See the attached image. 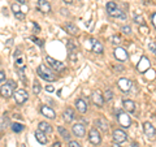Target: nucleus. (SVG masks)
<instances>
[{
  "label": "nucleus",
  "mask_w": 156,
  "mask_h": 147,
  "mask_svg": "<svg viewBox=\"0 0 156 147\" xmlns=\"http://www.w3.org/2000/svg\"><path fill=\"white\" fill-rule=\"evenodd\" d=\"M90 42H91V48H92V51H94L95 53H103L104 47H103V45H101L99 41H96V39L91 38Z\"/></svg>",
  "instance_id": "16"
},
{
  "label": "nucleus",
  "mask_w": 156,
  "mask_h": 147,
  "mask_svg": "<svg viewBox=\"0 0 156 147\" xmlns=\"http://www.w3.org/2000/svg\"><path fill=\"white\" fill-rule=\"evenodd\" d=\"M95 125H96L99 129L103 130V131L108 130V124H107V121L103 120V119H96V120H95Z\"/></svg>",
  "instance_id": "23"
},
{
  "label": "nucleus",
  "mask_w": 156,
  "mask_h": 147,
  "mask_svg": "<svg viewBox=\"0 0 156 147\" xmlns=\"http://www.w3.org/2000/svg\"><path fill=\"white\" fill-rule=\"evenodd\" d=\"M112 43H113L115 46H120V43H121V38L119 35H113L112 37Z\"/></svg>",
  "instance_id": "33"
},
{
  "label": "nucleus",
  "mask_w": 156,
  "mask_h": 147,
  "mask_svg": "<svg viewBox=\"0 0 156 147\" xmlns=\"http://www.w3.org/2000/svg\"><path fill=\"white\" fill-rule=\"evenodd\" d=\"M14 90H16V83L13 81H8L4 85H2V96L8 99V98L14 95Z\"/></svg>",
  "instance_id": "3"
},
{
  "label": "nucleus",
  "mask_w": 156,
  "mask_h": 147,
  "mask_svg": "<svg viewBox=\"0 0 156 147\" xmlns=\"http://www.w3.org/2000/svg\"><path fill=\"white\" fill-rule=\"evenodd\" d=\"M35 139L39 142L41 145H46L47 142H48V138H47V133H44V131H42V130H37L35 131Z\"/></svg>",
  "instance_id": "19"
},
{
  "label": "nucleus",
  "mask_w": 156,
  "mask_h": 147,
  "mask_svg": "<svg viewBox=\"0 0 156 147\" xmlns=\"http://www.w3.org/2000/svg\"><path fill=\"white\" fill-rule=\"evenodd\" d=\"M46 90H47L48 92H52V91H55V87H53L52 85H48V86L46 87Z\"/></svg>",
  "instance_id": "42"
},
{
  "label": "nucleus",
  "mask_w": 156,
  "mask_h": 147,
  "mask_svg": "<svg viewBox=\"0 0 156 147\" xmlns=\"http://www.w3.org/2000/svg\"><path fill=\"white\" fill-rule=\"evenodd\" d=\"M117 85H119V89L121 91L128 92V91H130L131 86H133V83H131V81L128 80V78H120L119 82H117Z\"/></svg>",
  "instance_id": "10"
},
{
  "label": "nucleus",
  "mask_w": 156,
  "mask_h": 147,
  "mask_svg": "<svg viewBox=\"0 0 156 147\" xmlns=\"http://www.w3.org/2000/svg\"><path fill=\"white\" fill-rule=\"evenodd\" d=\"M76 108L78 109V112H81V113H86V111H87V104L85 103L83 99H77V100H76Z\"/></svg>",
  "instance_id": "21"
},
{
  "label": "nucleus",
  "mask_w": 156,
  "mask_h": 147,
  "mask_svg": "<svg viewBox=\"0 0 156 147\" xmlns=\"http://www.w3.org/2000/svg\"><path fill=\"white\" fill-rule=\"evenodd\" d=\"M112 137H113V141L119 142V143H122V142H125L126 139H128V134H126L124 130H121V129L113 130V134H112Z\"/></svg>",
  "instance_id": "11"
},
{
  "label": "nucleus",
  "mask_w": 156,
  "mask_h": 147,
  "mask_svg": "<svg viewBox=\"0 0 156 147\" xmlns=\"http://www.w3.org/2000/svg\"><path fill=\"white\" fill-rule=\"evenodd\" d=\"M117 121L120 122V125L122 126V128H130V125H131V119H130V116L128 115V112H125V111H117Z\"/></svg>",
  "instance_id": "4"
},
{
  "label": "nucleus",
  "mask_w": 156,
  "mask_h": 147,
  "mask_svg": "<svg viewBox=\"0 0 156 147\" xmlns=\"http://www.w3.org/2000/svg\"><path fill=\"white\" fill-rule=\"evenodd\" d=\"M37 73H38L39 77L43 78V80L47 81V82H55L57 80V77H56L55 73H53L50 68H47V65H44V64H41L38 66Z\"/></svg>",
  "instance_id": "1"
},
{
  "label": "nucleus",
  "mask_w": 156,
  "mask_h": 147,
  "mask_svg": "<svg viewBox=\"0 0 156 147\" xmlns=\"http://www.w3.org/2000/svg\"><path fill=\"white\" fill-rule=\"evenodd\" d=\"M16 65H17V68H25V64H23V59L22 57H17Z\"/></svg>",
  "instance_id": "36"
},
{
  "label": "nucleus",
  "mask_w": 156,
  "mask_h": 147,
  "mask_svg": "<svg viewBox=\"0 0 156 147\" xmlns=\"http://www.w3.org/2000/svg\"><path fill=\"white\" fill-rule=\"evenodd\" d=\"M113 55H115V57H116V60L120 61V63L126 61V60H128V57H129L128 52H126L124 48H121V47H116V48H115Z\"/></svg>",
  "instance_id": "8"
},
{
  "label": "nucleus",
  "mask_w": 156,
  "mask_h": 147,
  "mask_svg": "<svg viewBox=\"0 0 156 147\" xmlns=\"http://www.w3.org/2000/svg\"><path fill=\"white\" fill-rule=\"evenodd\" d=\"M33 39L35 41V43H38L41 47H43V41H41V39H35V38H33Z\"/></svg>",
  "instance_id": "43"
},
{
  "label": "nucleus",
  "mask_w": 156,
  "mask_h": 147,
  "mask_svg": "<svg viewBox=\"0 0 156 147\" xmlns=\"http://www.w3.org/2000/svg\"><path fill=\"white\" fill-rule=\"evenodd\" d=\"M72 130H73V133H74V135H77V137H80V138H82V137H85V134H86V129H85V126L82 125V124H76V125H73V128H72Z\"/></svg>",
  "instance_id": "15"
},
{
  "label": "nucleus",
  "mask_w": 156,
  "mask_h": 147,
  "mask_svg": "<svg viewBox=\"0 0 156 147\" xmlns=\"http://www.w3.org/2000/svg\"><path fill=\"white\" fill-rule=\"evenodd\" d=\"M152 23H154L155 27H156V13H155L154 16H152Z\"/></svg>",
  "instance_id": "46"
},
{
  "label": "nucleus",
  "mask_w": 156,
  "mask_h": 147,
  "mask_svg": "<svg viewBox=\"0 0 156 147\" xmlns=\"http://www.w3.org/2000/svg\"><path fill=\"white\" fill-rule=\"evenodd\" d=\"M69 147H82V146L76 141H69Z\"/></svg>",
  "instance_id": "40"
},
{
  "label": "nucleus",
  "mask_w": 156,
  "mask_h": 147,
  "mask_svg": "<svg viewBox=\"0 0 156 147\" xmlns=\"http://www.w3.org/2000/svg\"><path fill=\"white\" fill-rule=\"evenodd\" d=\"M131 147H139V145L136 143V142H133V145H131Z\"/></svg>",
  "instance_id": "51"
},
{
  "label": "nucleus",
  "mask_w": 156,
  "mask_h": 147,
  "mask_svg": "<svg viewBox=\"0 0 156 147\" xmlns=\"http://www.w3.org/2000/svg\"><path fill=\"white\" fill-rule=\"evenodd\" d=\"M27 11H29V9H27V7H23V8L21 9V12H22V13H26Z\"/></svg>",
  "instance_id": "49"
},
{
  "label": "nucleus",
  "mask_w": 156,
  "mask_h": 147,
  "mask_svg": "<svg viewBox=\"0 0 156 147\" xmlns=\"http://www.w3.org/2000/svg\"><path fill=\"white\" fill-rule=\"evenodd\" d=\"M65 29H66L68 33L72 34V35H78V33H80V29H78L76 25H73V23H66Z\"/></svg>",
  "instance_id": "24"
},
{
  "label": "nucleus",
  "mask_w": 156,
  "mask_h": 147,
  "mask_svg": "<svg viewBox=\"0 0 156 147\" xmlns=\"http://www.w3.org/2000/svg\"><path fill=\"white\" fill-rule=\"evenodd\" d=\"M112 147H121V146H120L119 142H113V143H112Z\"/></svg>",
  "instance_id": "48"
},
{
  "label": "nucleus",
  "mask_w": 156,
  "mask_h": 147,
  "mask_svg": "<svg viewBox=\"0 0 156 147\" xmlns=\"http://www.w3.org/2000/svg\"><path fill=\"white\" fill-rule=\"evenodd\" d=\"M143 131H144V134L148 137V138H154L155 134H156V129H155V126L151 124V122H144L143 124Z\"/></svg>",
  "instance_id": "13"
},
{
  "label": "nucleus",
  "mask_w": 156,
  "mask_h": 147,
  "mask_svg": "<svg viewBox=\"0 0 156 147\" xmlns=\"http://www.w3.org/2000/svg\"><path fill=\"white\" fill-rule=\"evenodd\" d=\"M38 129H39V130H42V131H44V133H52V126L48 124V122H46V121L39 122Z\"/></svg>",
  "instance_id": "22"
},
{
  "label": "nucleus",
  "mask_w": 156,
  "mask_h": 147,
  "mask_svg": "<svg viewBox=\"0 0 156 147\" xmlns=\"http://www.w3.org/2000/svg\"><path fill=\"white\" fill-rule=\"evenodd\" d=\"M37 5H38V9L42 13H48L51 11V5H50V3H48L47 0H38Z\"/></svg>",
  "instance_id": "17"
},
{
  "label": "nucleus",
  "mask_w": 156,
  "mask_h": 147,
  "mask_svg": "<svg viewBox=\"0 0 156 147\" xmlns=\"http://www.w3.org/2000/svg\"><path fill=\"white\" fill-rule=\"evenodd\" d=\"M115 70H116V72H119V70H124V66H122V65H116V66H115Z\"/></svg>",
  "instance_id": "44"
},
{
  "label": "nucleus",
  "mask_w": 156,
  "mask_h": 147,
  "mask_svg": "<svg viewBox=\"0 0 156 147\" xmlns=\"http://www.w3.org/2000/svg\"><path fill=\"white\" fill-rule=\"evenodd\" d=\"M64 3H66V4H72L73 3V0H62Z\"/></svg>",
  "instance_id": "50"
},
{
  "label": "nucleus",
  "mask_w": 156,
  "mask_h": 147,
  "mask_svg": "<svg viewBox=\"0 0 156 147\" xmlns=\"http://www.w3.org/2000/svg\"><path fill=\"white\" fill-rule=\"evenodd\" d=\"M107 13L109 14L111 17H120V18H125V14L121 9L116 5V3L113 2H108L107 3Z\"/></svg>",
  "instance_id": "2"
},
{
  "label": "nucleus",
  "mask_w": 156,
  "mask_h": 147,
  "mask_svg": "<svg viewBox=\"0 0 156 147\" xmlns=\"http://www.w3.org/2000/svg\"><path fill=\"white\" fill-rule=\"evenodd\" d=\"M134 21L138 23V25H142V26L144 25V20H143L142 16H135V17H134Z\"/></svg>",
  "instance_id": "34"
},
{
  "label": "nucleus",
  "mask_w": 156,
  "mask_h": 147,
  "mask_svg": "<svg viewBox=\"0 0 156 147\" xmlns=\"http://www.w3.org/2000/svg\"><path fill=\"white\" fill-rule=\"evenodd\" d=\"M57 131H58V133L61 134V137H62V138H65L66 141L70 138V134H69V131H68L65 128H62V126H58V128H57Z\"/></svg>",
  "instance_id": "26"
},
{
  "label": "nucleus",
  "mask_w": 156,
  "mask_h": 147,
  "mask_svg": "<svg viewBox=\"0 0 156 147\" xmlns=\"http://www.w3.org/2000/svg\"><path fill=\"white\" fill-rule=\"evenodd\" d=\"M52 147H61V143H60V142H55Z\"/></svg>",
  "instance_id": "47"
},
{
  "label": "nucleus",
  "mask_w": 156,
  "mask_h": 147,
  "mask_svg": "<svg viewBox=\"0 0 156 147\" xmlns=\"http://www.w3.org/2000/svg\"><path fill=\"white\" fill-rule=\"evenodd\" d=\"M23 72H25V68H18L17 69V73H18V77L22 80V82H25L26 83V81H27V78L25 77V74H23Z\"/></svg>",
  "instance_id": "29"
},
{
  "label": "nucleus",
  "mask_w": 156,
  "mask_h": 147,
  "mask_svg": "<svg viewBox=\"0 0 156 147\" xmlns=\"http://www.w3.org/2000/svg\"><path fill=\"white\" fill-rule=\"evenodd\" d=\"M122 107L128 113H133V112L135 111V103L133 100H130V99H125L122 102Z\"/></svg>",
  "instance_id": "18"
},
{
  "label": "nucleus",
  "mask_w": 156,
  "mask_h": 147,
  "mask_svg": "<svg viewBox=\"0 0 156 147\" xmlns=\"http://www.w3.org/2000/svg\"><path fill=\"white\" fill-rule=\"evenodd\" d=\"M46 61L48 63V64H50L51 68H53V69L57 70V72H62V70L65 69L64 63L58 61V60H56V59H53V57H51V56H46Z\"/></svg>",
  "instance_id": "6"
},
{
  "label": "nucleus",
  "mask_w": 156,
  "mask_h": 147,
  "mask_svg": "<svg viewBox=\"0 0 156 147\" xmlns=\"http://www.w3.org/2000/svg\"><path fill=\"white\" fill-rule=\"evenodd\" d=\"M121 31H122L124 34H126V35H129V34H131V27L128 26V25H125V26L121 27Z\"/></svg>",
  "instance_id": "35"
},
{
  "label": "nucleus",
  "mask_w": 156,
  "mask_h": 147,
  "mask_svg": "<svg viewBox=\"0 0 156 147\" xmlns=\"http://www.w3.org/2000/svg\"><path fill=\"white\" fill-rule=\"evenodd\" d=\"M0 81H2V85L5 83V73H4V70L0 72Z\"/></svg>",
  "instance_id": "38"
},
{
  "label": "nucleus",
  "mask_w": 156,
  "mask_h": 147,
  "mask_svg": "<svg viewBox=\"0 0 156 147\" xmlns=\"http://www.w3.org/2000/svg\"><path fill=\"white\" fill-rule=\"evenodd\" d=\"M12 130L14 131V133H21V131L25 129V126H23L22 124H20V122H13V124L11 125Z\"/></svg>",
  "instance_id": "25"
},
{
  "label": "nucleus",
  "mask_w": 156,
  "mask_h": 147,
  "mask_svg": "<svg viewBox=\"0 0 156 147\" xmlns=\"http://www.w3.org/2000/svg\"><path fill=\"white\" fill-rule=\"evenodd\" d=\"M17 2H18L20 4H23V3H25V0H17Z\"/></svg>",
  "instance_id": "52"
},
{
  "label": "nucleus",
  "mask_w": 156,
  "mask_h": 147,
  "mask_svg": "<svg viewBox=\"0 0 156 147\" xmlns=\"http://www.w3.org/2000/svg\"><path fill=\"white\" fill-rule=\"evenodd\" d=\"M148 48H150V51H151V52H154V53L156 52V45H155L154 42H151V43H150V45H148Z\"/></svg>",
  "instance_id": "39"
},
{
  "label": "nucleus",
  "mask_w": 156,
  "mask_h": 147,
  "mask_svg": "<svg viewBox=\"0 0 156 147\" xmlns=\"http://www.w3.org/2000/svg\"><path fill=\"white\" fill-rule=\"evenodd\" d=\"M14 100H16L17 104H23L27 99H29V94H27V91L26 90H23V89H20V90H16L14 91Z\"/></svg>",
  "instance_id": "5"
},
{
  "label": "nucleus",
  "mask_w": 156,
  "mask_h": 147,
  "mask_svg": "<svg viewBox=\"0 0 156 147\" xmlns=\"http://www.w3.org/2000/svg\"><path fill=\"white\" fill-rule=\"evenodd\" d=\"M41 90H42L41 83H39L38 81H35V82H34V85H33V91H34V94H35V95L41 94Z\"/></svg>",
  "instance_id": "28"
},
{
  "label": "nucleus",
  "mask_w": 156,
  "mask_h": 147,
  "mask_svg": "<svg viewBox=\"0 0 156 147\" xmlns=\"http://www.w3.org/2000/svg\"><path fill=\"white\" fill-rule=\"evenodd\" d=\"M41 113L44 117H47V119H51V120H53L56 117L55 111H53L51 107H48V106H42L41 107Z\"/></svg>",
  "instance_id": "14"
},
{
  "label": "nucleus",
  "mask_w": 156,
  "mask_h": 147,
  "mask_svg": "<svg viewBox=\"0 0 156 147\" xmlns=\"http://www.w3.org/2000/svg\"><path fill=\"white\" fill-rule=\"evenodd\" d=\"M62 117H64V121L65 122H72L73 120H74V117H76L74 111H73L72 108H66L64 111V113H62Z\"/></svg>",
  "instance_id": "20"
},
{
  "label": "nucleus",
  "mask_w": 156,
  "mask_h": 147,
  "mask_svg": "<svg viewBox=\"0 0 156 147\" xmlns=\"http://www.w3.org/2000/svg\"><path fill=\"white\" fill-rule=\"evenodd\" d=\"M8 119L5 117V113H4L3 116H2V130H4V128H5V126H8Z\"/></svg>",
  "instance_id": "32"
},
{
  "label": "nucleus",
  "mask_w": 156,
  "mask_h": 147,
  "mask_svg": "<svg viewBox=\"0 0 156 147\" xmlns=\"http://www.w3.org/2000/svg\"><path fill=\"white\" fill-rule=\"evenodd\" d=\"M21 147H26V146L25 145H21Z\"/></svg>",
  "instance_id": "53"
},
{
  "label": "nucleus",
  "mask_w": 156,
  "mask_h": 147,
  "mask_svg": "<svg viewBox=\"0 0 156 147\" xmlns=\"http://www.w3.org/2000/svg\"><path fill=\"white\" fill-rule=\"evenodd\" d=\"M104 99H105V102H111L112 99H113V92H112V90H105Z\"/></svg>",
  "instance_id": "30"
},
{
  "label": "nucleus",
  "mask_w": 156,
  "mask_h": 147,
  "mask_svg": "<svg viewBox=\"0 0 156 147\" xmlns=\"http://www.w3.org/2000/svg\"><path fill=\"white\" fill-rule=\"evenodd\" d=\"M33 25H34V27H35V31H37V33L41 31V27H39V25H37L35 22H33Z\"/></svg>",
  "instance_id": "45"
},
{
  "label": "nucleus",
  "mask_w": 156,
  "mask_h": 147,
  "mask_svg": "<svg viewBox=\"0 0 156 147\" xmlns=\"http://www.w3.org/2000/svg\"><path fill=\"white\" fill-rule=\"evenodd\" d=\"M14 16H16L18 20H23V18H25V14H23L22 12H18V13H16V14H14Z\"/></svg>",
  "instance_id": "41"
},
{
  "label": "nucleus",
  "mask_w": 156,
  "mask_h": 147,
  "mask_svg": "<svg viewBox=\"0 0 156 147\" xmlns=\"http://www.w3.org/2000/svg\"><path fill=\"white\" fill-rule=\"evenodd\" d=\"M150 66H151L150 60L146 56H142L140 57V60H139V63H138V65H136V69H138L140 73H146L150 69Z\"/></svg>",
  "instance_id": "9"
},
{
  "label": "nucleus",
  "mask_w": 156,
  "mask_h": 147,
  "mask_svg": "<svg viewBox=\"0 0 156 147\" xmlns=\"http://www.w3.org/2000/svg\"><path fill=\"white\" fill-rule=\"evenodd\" d=\"M89 141L91 145L94 146H99L100 142H101V137H100V133L96 129H91L89 131Z\"/></svg>",
  "instance_id": "7"
},
{
  "label": "nucleus",
  "mask_w": 156,
  "mask_h": 147,
  "mask_svg": "<svg viewBox=\"0 0 156 147\" xmlns=\"http://www.w3.org/2000/svg\"><path fill=\"white\" fill-rule=\"evenodd\" d=\"M68 57H69V60H70V61H73V63L78 60V55H77V52H74V51L69 52V55H68Z\"/></svg>",
  "instance_id": "31"
},
{
  "label": "nucleus",
  "mask_w": 156,
  "mask_h": 147,
  "mask_svg": "<svg viewBox=\"0 0 156 147\" xmlns=\"http://www.w3.org/2000/svg\"><path fill=\"white\" fill-rule=\"evenodd\" d=\"M91 98H92V102H94L95 106H98V107H103L104 106L105 99H104V95L101 94L100 91H94Z\"/></svg>",
  "instance_id": "12"
},
{
  "label": "nucleus",
  "mask_w": 156,
  "mask_h": 147,
  "mask_svg": "<svg viewBox=\"0 0 156 147\" xmlns=\"http://www.w3.org/2000/svg\"><path fill=\"white\" fill-rule=\"evenodd\" d=\"M12 11L14 14H16L18 12H21V8H20V5H17V4H12Z\"/></svg>",
  "instance_id": "37"
},
{
  "label": "nucleus",
  "mask_w": 156,
  "mask_h": 147,
  "mask_svg": "<svg viewBox=\"0 0 156 147\" xmlns=\"http://www.w3.org/2000/svg\"><path fill=\"white\" fill-rule=\"evenodd\" d=\"M155 55H156V52H155Z\"/></svg>",
  "instance_id": "54"
},
{
  "label": "nucleus",
  "mask_w": 156,
  "mask_h": 147,
  "mask_svg": "<svg viewBox=\"0 0 156 147\" xmlns=\"http://www.w3.org/2000/svg\"><path fill=\"white\" fill-rule=\"evenodd\" d=\"M66 47H68V51H69V52H72V51L76 52V51L78 50V45H77L74 41H68Z\"/></svg>",
  "instance_id": "27"
}]
</instances>
